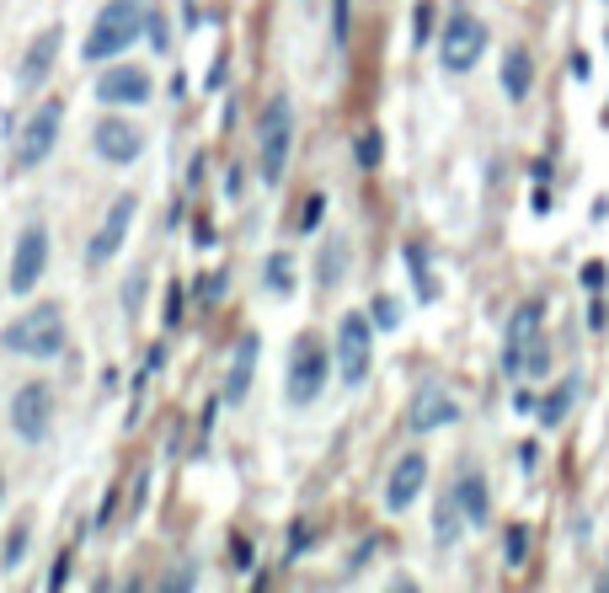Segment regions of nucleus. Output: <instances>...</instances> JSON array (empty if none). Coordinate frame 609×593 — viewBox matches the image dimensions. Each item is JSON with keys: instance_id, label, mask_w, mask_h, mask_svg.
<instances>
[{"instance_id": "obj_1", "label": "nucleus", "mask_w": 609, "mask_h": 593, "mask_svg": "<svg viewBox=\"0 0 609 593\" xmlns=\"http://www.w3.org/2000/svg\"><path fill=\"white\" fill-rule=\"evenodd\" d=\"M0 347H5L11 358H59V353H64V310H59V305L22 310L16 321H5Z\"/></svg>"}, {"instance_id": "obj_2", "label": "nucleus", "mask_w": 609, "mask_h": 593, "mask_svg": "<svg viewBox=\"0 0 609 593\" xmlns=\"http://www.w3.org/2000/svg\"><path fill=\"white\" fill-rule=\"evenodd\" d=\"M140 33H145V5H140V0H107L97 11V27L86 33V54H81V59L107 64V59L134 49Z\"/></svg>"}, {"instance_id": "obj_3", "label": "nucleus", "mask_w": 609, "mask_h": 593, "mask_svg": "<svg viewBox=\"0 0 609 593\" xmlns=\"http://www.w3.org/2000/svg\"><path fill=\"white\" fill-rule=\"evenodd\" d=\"M256 161H262V182L278 188L284 182V166H289V145H295V107L289 97H273L262 107V123H256Z\"/></svg>"}, {"instance_id": "obj_4", "label": "nucleus", "mask_w": 609, "mask_h": 593, "mask_svg": "<svg viewBox=\"0 0 609 593\" xmlns=\"http://www.w3.org/2000/svg\"><path fill=\"white\" fill-rule=\"evenodd\" d=\"M487 54V22L476 16V11H455L450 22H444V38H439V59H444V70H476V59Z\"/></svg>"}, {"instance_id": "obj_5", "label": "nucleus", "mask_w": 609, "mask_h": 593, "mask_svg": "<svg viewBox=\"0 0 609 593\" xmlns=\"http://www.w3.org/2000/svg\"><path fill=\"white\" fill-rule=\"evenodd\" d=\"M326 375H332V353L321 347V337L304 332L295 353H289V401L295 406H310L315 395L326 391Z\"/></svg>"}, {"instance_id": "obj_6", "label": "nucleus", "mask_w": 609, "mask_h": 593, "mask_svg": "<svg viewBox=\"0 0 609 593\" xmlns=\"http://www.w3.org/2000/svg\"><path fill=\"white\" fill-rule=\"evenodd\" d=\"M369 364H374V332H369V316L348 310L343 327H337V375H343V386H363Z\"/></svg>"}, {"instance_id": "obj_7", "label": "nucleus", "mask_w": 609, "mask_h": 593, "mask_svg": "<svg viewBox=\"0 0 609 593\" xmlns=\"http://www.w3.org/2000/svg\"><path fill=\"white\" fill-rule=\"evenodd\" d=\"M59 123H64V107L59 102H38L22 123V140H16V161L22 166H44L59 145Z\"/></svg>"}, {"instance_id": "obj_8", "label": "nucleus", "mask_w": 609, "mask_h": 593, "mask_svg": "<svg viewBox=\"0 0 609 593\" xmlns=\"http://www.w3.org/2000/svg\"><path fill=\"white\" fill-rule=\"evenodd\" d=\"M134 214H140V198H134V193H118L112 203H107L97 236H92V247H86V268H101V262H112V257L123 251V236H129Z\"/></svg>"}, {"instance_id": "obj_9", "label": "nucleus", "mask_w": 609, "mask_h": 593, "mask_svg": "<svg viewBox=\"0 0 609 593\" xmlns=\"http://www.w3.org/2000/svg\"><path fill=\"white\" fill-rule=\"evenodd\" d=\"M44 268H49V230L44 225H27L22 236H16V251H11V295H33L38 289V278H44Z\"/></svg>"}, {"instance_id": "obj_10", "label": "nucleus", "mask_w": 609, "mask_h": 593, "mask_svg": "<svg viewBox=\"0 0 609 593\" xmlns=\"http://www.w3.org/2000/svg\"><path fill=\"white\" fill-rule=\"evenodd\" d=\"M11 428H16V439H27V444L49 439V428H53V391L49 386H22V391L11 395Z\"/></svg>"}, {"instance_id": "obj_11", "label": "nucleus", "mask_w": 609, "mask_h": 593, "mask_svg": "<svg viewBox=\"0 0 609 593\" xmlns=\"http://www.w3.org/2000/svg\"><path fill=\"white\" fill-rule=\"evenodd\" d=\"M97 102H107V107H140V102H151V70L145 64H112V70H101Z\"/></svg>"}, {"instance_id": "obj_12", "label": "nucleus", "mask_w": 609, "mask_h": 593, "mask_svg": "<svg viewBox=\"0 0 609 593\" xmlns=\"http://www.w3.org/2000/svg\"><path fill=\"white\" fill-rule=\"evenodd\" d=\"M92 145H97L101 161H112V166H129V161H140L145 134H140L134 123H123V118H101L97 134H92Z\"/></svg>"}, {"instance_id": "obj_13", "label": "nucleus", "mask_w": 609, "mask_h": 593, "mask_svg": "<svg viewBox=\"0 0 609 593\" xmlns=\"http://www.w3.org/2000/svg\"><path fill=\"white\" fill-rule=\"evenodd\" d=\"M59 44H64V27H59V22H53V27H44V33L33 38V49H27V59H22V70H16L22 92H38V86L49 81V70H53V54H59Z\"/></svg>"}, {"instance_id": "obj_14", "label": "nucleus", "mask_w": 609, "mask_h": 593, "mask_svg": "<svg viewBox=\"0 0 609 593\" xmlns=\"http://www.w3.org/2000/svg\"><path fill=\"white\" fill-rule=\"evenodd\" d=\"M422 482H428V460L422 454H402V465L391 471V487H385V508L406 513L417 502V493H422Z\"/></svg>"}, {"instance_id": "obj_15", "label": "nucleus", "mask_w": 609, "mask_h": 593, "mask_svg": "<svg viewBox=\"0 0 609 593\" xmlns=\"http://www.w3.org/2000/svg\"><path fill=\"white\" fill-rule=\"evenodd\" d=\"M535 337H540V305H518V316L507 327V353H503L507 375H524V353L535 347Z\"/></svg>"}, {"instance_id": "obj_16", "label": "nucleus", "mask_w": 609, "mask_h": 593, "mask_svg": "<svg viewBox=\"0 0 609 593\" xmlns=\"http://www.w3.org/2000/svg\"><path fill=\"white\" fill-rule=\"evenodd\" d=\"M455 417H459V406L444 391H417V401H411V428H417V434L450 428Z\"/></svg>"}, {"instance_id": "obj_17", "label": "nucleus", "mask_w": 609, "mask_h": 593, "mask_svg": "<svg viewBox=\"0 0 609 593\" xmlns=\"http://www.w3.org/2000/svg\"><path fill=\"white\" fill-rule=\"evenodd\" d=\"M256 353H262V343H256V332H247V337L236 343V358H230L225 401H247V391H252V375H256Z\"/></svg>"}, {"instance_id": "obj_18", "label": "nucleus", "mask_w": 609, "mask_h": 593, "mask_svg": "<svg viewBox=\"0 0 609 593\" xmlns=\"http://www.w3.org/2000/svg\"><path fill=\"white\" fill-rule=\"evenodd\" d=\"M529 81H535V64H529V54H524V49H507L503 54V92H507V102H524V97H529Z\"/></svg>"}, {"instance_id": "obj_19", "label": "nucleus", "mask_w": 609, "mask_h": 593, "mask_svg": "<svg viewBox=\"0 0 609 593\" xmlns=\"http://www.w3.org/2000/svg\"><path fill=\"white\" fill-rule=\"evenodd\" d=\"M455 497H459V508H465V519H470V524H487L492 497H487V482H481V476H459Z\"/></svg>"}, {"instance_id": "obj_20", "label": "nucleus", "mask_w": 609, "mask_h": 593, "mask_svg": "<svg viewBox=\"0 0 609 593\" xmlns=\"http://www.w3.org/2000/svg\"><path fill=\"white\" fill-rule=\"evenodd\" d=\"M406 262H411V284H417V295H422V299L439 295V289H433V273H428V257H422V247H417V241L406 247Z\"/></svg>"}, {"instance_id": "obj_21", "label": "nucleus", "mask_w": 609, "mask_h": 593, "mask_svg": "<svg viewBox=\"0 0 609 593\" xmlns=\"http://www.w3.org/2000/svg\"><path fill=\"white\" fill-rule=\"evenodd\" d=\"M433 535H439V545H455V535H459V497H444V502H439V524H433Z\"/></svg>"}, {"instance_id": "obj_22", "label": "nucleus", "mask_w": 609, "mask_h": 593, "mask_svg": "<svg viewBox=\"0 0 609 593\" xmlns=\"http://www.w3.org/2000/svg\"><path fill=\"white\" fill-rule=\"evenodd\" d=\"M572 401H577V380H566V386H557V391H551V401L540 406V417H546V423H561Z\"/></svg>"}, {"instance_id": "obj_23", "label": "nucleus", "mask_w": 609, "mask_h": 593, "mask_svg": "<svg viewBox=\"0 0 609 593\" xmlns=\"http://www.w3.org/2000/svg\"><path fill=\"white\" fill-rule=\"evenodd\" d=\"M343 257H348V247H343V241H332V247L321 251V284H326V289L343 278Z\"/></svg>"}, {"instance_id": "obj_24", "label": "nucleus", "mask_w": 609, "mask_h": 593, "mask_svg": "<svg viewBox=\"0 0 609 593\" xmlns=\"http://www.w3.org/2000/svg\"><path fill=\"white\" fill-rule=\"evenodd\" d=\"M354 155H358V166H363V171H374V166H380V155H385V145H380V134H374V129H369V134H358Z\"/></svg>"}, {"instance_id": "obj_25", "label": "nucleus", "mask_w": 609, "mask_h": 593, "mask_svg": "<svg viewBox=\"0 0 609 593\" xmlns=\"http://www.w3.org/2000/svg\"><path fill=\"white\" fill-rule=\"evenodd\" d=\"M369 310H374V327H380V332H396V327H402V305H396V299L380 295Z\"/></svg>"}, {"instance_id": "obj_26", "label": "nucleus", "mask_w": 609, "mask_h": 593, "mask_svg": "<svg viewBox=\"0 0 609 593\" xmlns=\"http://www.w3.org/2000/svg\"><path fill=\"white\" fill-rule=\"evenodd\" d=\"M22 550H27V524H16V530H11V541H5V556H0V561H5V567H22Z\"/></svg>"}, {"instance_id": "obj_27", "label": "nucleus", "mask_w": 609, "mask_h": 593, "mask_svg": "<svg viewBox=\"0 0 609 593\" xmlns=\"http://www.w3.org/2000/svg\"><path fill=\"white\" fill-rule=\"evenodd\" d=\"M348 5L354 0H332V38L337 44H348Z\"/></svg>"}, {"instance_id": "obj_28", "label": "nucleus", "mask_w": 609, "mask_h": 593, "mask_svg": "<svg viewBox=\"0 0 609 593\" xmlns=\"http://www.w3.org/2000/svg\"><path fill=\"white\" fill-rule=\"evenodd\" d=\"M160 316H166V327H177V321H182V284H171V289H166V310H160Z\"/></svg>"}, {"instance_id": "obj_29", "label": "nucleus", "mask_w": 609, "mask_h": 593, "mask_svg": "<svg viewBox=\"0 0 609 593\" xmlns=\"http://www.w3.org/2000/svg\"><path fill=\"white\" fill-rule=\"evenodd\" d=\"M140 295H145V273H134V278H129V289H123V310H140Z\"/></svg>"}, {"instance_id": "obj_30", "label": "nucleus", "mask_w": 609, "mask_h": 593, "mask_svg": "<svg viewBox=\"0 0 609 593\" xmlns=\"http://www.w3.org/2000/svg\"><path fill=\"white\" fill-rule=\"evenodd\" d=\"M524 545H529V535H524V530H507V561H513V567L524 561Z\"/></svg>"}, {"instance_id": "obj_31", "label": "nucleus", "mask_w": 609, "mask_h": 593, "mask_svg": "<svg viewBox=\"0 0 609 593\" xmlns=\"http://www.w3.org/2000/svg\"><path fill=\"white\" fill-rule=\"evenodd\" d=\"M321 209H326V198H310V203H304V225L300 230H315V225H321Z\"/></svg>"}, {"instance_id": "obj_32", "label": "nucleus", "mask_w": 609, "mask_h": 593, "mask_svg": "<svg viewBox=\"0 0 609 593\" xmlns=\"http://www.w3.org/2000/svg\"><path fill=\"white\" fill-rule=\"evenodd\" d=\"M64 583H70V556H59L53 572H49V589H64Z\"/></svg>"}, {"instance_id": "obj_33", "label": "nucleus", "mask_w": 609, "mask_h": 593, "mask_svg": "<svg viewBox=\"0 0 609 593\" xmlns=\"http://www.w3.org/2000/svg\"><path fill=\"white\" fill-rule=\"evenodd\" d=\"M267 268H273V273H267V284H273V289H284V284H289V273H284V268H289V262H284V257H273V262H267Z\"/></svg>"}, {"instance_id": "obj_34", "label": "nucleus", "mask_w": 609, "mask_h": 593, "mask_svg": "<svg viewBox=\"0 0 609 593\" xmlns=\"http://www.w3.org/2000/svg\"><path fill=\"white\" fill-rule=\"evenodd\" d=\"M428 11H433V5H417V44H422V38H428V27H433V16H428Z\"/></svg>"}, {"instance_id": "obj_35", "label": "nucleus", "mask_w": 609, "mask_h": 593, "mask_svg": "<svg viewBox=\"0 0 609 593\" xmlns=\"http://www.w3.org/2000/svg\"><path fill=\"white\" fill-rule=\"evenodd\" d=\"M0 502H5V482H0Z\"/></svg>"}, {"instance_id": "obj_36", "label": "nucleus", "mask_w": 609, "mask_h": 593, "mask_svg": "<svg viewBox=\"0 0 609 593\" xmlns=\"http://www.w3.org/2000/svg\"><path fill=\"white\" fill-rule=\"evenodd\" d=\"M605 123H609V107H605Z\"/></svg>"}]
</instances>
